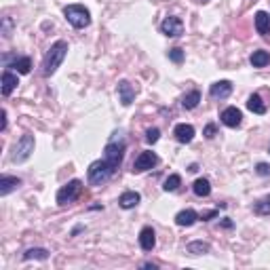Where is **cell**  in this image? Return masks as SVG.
Segmentation results:
<instances>
[{
	"label": "cell",
	"mask_w": 270,
	"mask_h": 270,
	"mask_svg": "<svg viewBox=\"0 0 270 270\" xmlns=\"http://www.w3.org/2000/svg\"><path fill=\"white\" fill-rule=\"evenodd\" d=\"M34 152V135H22L17 144L11 148V163H26Z\"/></svg>",
	"instance_id": "3957f363"
},
{
	"label": "cell",
	"mask_w": 270,
	"mask_h": 270,
	"mask_svg": "<svg viewBox=\"0 0 270 270\" xmlns=\"http://www.w3.org/2000/svg\"><path fill=\"white\" fill-rule=\"evenodd\" d=\"M112 173H114L112 165H110L106 158H102V161H95V163H91V167H89V182H91L93 186H102L112 177Z\"/></svg>",
	"instance_id": "5b68a950"
},
{
	"label": "cell",
	"mask_w": 270,
	"mask_h": 270,
	"mask_svg": "<svg viewBox=\"0 0 270 270\" xmlns=\"http://www.w3.org/2000/svg\"><path fill=\"white\" fill-rule=\"evenodd\" d=\"M198 102H201V93H198V91H190V93H186V95L182 97V106H184L186 110L196 108Z\"/></svg>",
	"instance_id": "cb8c5ba5"
},
{
	"label": "cell",
	"mask_w": 270,
	"mask_h": 270,
	"mask_svg": "<svg viewBox=\"0 0 270 270\" xmlns=\"http://www.w3.org/2000/svg\"><path fill=\"white\" fill-rule=\"evenodd\" d=\"M201 3H207V0H201Z\"/></svg>",
	"instance_id": "d590c367"
},
{
	"label": "cell",
	"mask_w": 270,
	"mask_h": 270,
	"mask_svg": "<svg viewBox=\"0 0 270 270\" xmlns=\"http://www.w3.org/2000/svg\"><path fill=\"white\" fill-rule=\"evenodd\" d=\"M9 68H15L19 74H30V70H32V62H30V57H17Z\"/></svg>",
	"instance_id": "603a6c76"
},
{
	"label": "cell",
	"mask_w": 270,
	"mask_h": 270,
	"mask_svg": "<svg viewBox=\"0 0 270 270\" xmlns=\"http://www.w3.org/2000/svg\"><path fill=\"white\" fill-rule=\"evenodd\" d=\"M255 171H257V175H270V165L268 163H257L255 165Z\"/></svg>",
	"instance_id": "4dcf8cb0"
},
{
	"label": "cell",
	"mask_w": 270,
	"mask_h": 270,
	"mask_svg": "<svg viewBox=\"0 0 270 270\" xmlns=\"http://www.w3.org/2000/svg\"><path fill=\"white\" fill-rule=\"evenodd\" d=\"M83 192V182L81 179H72V182H68L66 186L59 188L57 192V203L59 205H68V203H74L78 196Z\"/></svg>",
	"instance_id": "8992f818"
},
{
	"label": "cell",
	"mask_w": 270,
	"mask_h": 270,
	"mask_svg": "<svg viewBox=\"0 0 270 270\" xmlns=\"http://www.w3.org/2000/svg\"><path fill=\"white\" fill-rule=\"evenodd\" d=\"M230 93H232V83L230 81H217L209 87V95L213 99H226Z\"/></svg>",
	"instance_id": "30bf717a"
},
{
	"label": "cell",
	"mask_w": 270,
	"mask_h": 270,
	"mask_svg": "<svg viewBox=\"0 0 270 270\" xmlns=\"http://www.w3.org/2000/svg\"><path fill=\"white\" fill-rule=\"evenodd\" d=\"M11 28H13L11 17H5V19H3V36H5V38L11 36Z\"/></svg>",
	"instance_id": "f546056e"
},
{
	"label": "cell",
	"mask_w": 270,
	"mask_h": 270,
	"mask_svg": "<svg viewBox=\"0 0 270 270\" xmlns=\"http://www.w3.org/2000/svg\"><path fill=\"white\" fill-rule=\"evenodd\" d=\"M158 137H161V131H158L156 127H152V129H148V131H146V142L148 144H156Z\"/></svg>",
	"instance_id": "83f0119b"
},
{
	"label": "cell",
	"mask_w": 270,
	"mask_h": 270,
	"mask_svg": "<svg viewBox=\"0 0 270 270\" xmlns=\"http://www.w3.org/2000/svg\"><path fill=\"white\" fill-rule=\"evenodd\" d=\"M125 150H127V144H125V137H123V131H116L114 137L108 142L106 150H104V158L112 165V169L116 171L118 167L123 163V156H125Z\"/></svg>",
	"instance_id": "7a4b0ae2"
},
{
	"label": "cell",
	"mask_w": 270,
	"mask_h": 270,
	"mask_svg": "<svg viewBox=\"0 0 270 270\" xmlns=\"http://www.w3.org/2000/svg\"><path fill=\"white\" fill-rule=\"evenodd\" d=\"M118 97H121V104L123 106H131L133 99H135V89L129 81H121L118 83Z\"/></svg>",
	"instance_id": "7c38bea8"
},
{
	"label": "cell",
	"mask_w": 270,
	"mask_h": 270,
	"mask_svg": "<svg viewBox=\"0 0 270 270\" xmlns=\"http://www.w3.org/2000/svg\"><path fill=\"white\" fill-rule=\"evenodd\" d=\"M173 135H175V139H177L179 144H190L194 139V127L192 125H186V123L175 125Z\"/></svg>",
	"instance_id": "8fae6325"
},
{
	"label": "cell",
	"mask_w": 270,
	"mask_h": 270,
	"mask_svg": "<svg viewBox=\"0 0 270 270\" xmlns=\"http://www.w3.org/2000/svg\"><path fill=\"white\" fill-rule=\"evenodd\" d=\"M249 62H251L253 68H264L270 64V53L268 51H253L251 57H249Z\"/></svg>",
	"instance_id": "44dd1931"
},
{
	"label": "cell",
	"mask_w": 270,
	"mask_h": 270,
	"mask_svg": "<svg viewBox=\"0 0 270 270\" xmlns=\"http://www.w3.org/2000/svg\"><path fill=\"white\" fill-rule=\"evenodd\" d=\"M0 131H7V110H3V125H0Z\"/></svg>",
	"instance_id": "836d02e7"
},
{
	"label": "cell",
	"mask_w": 270,
	"mask_h": 270,
	"mask_svg": "<svg viewBox=\"0 0 270 270\" xmlns=\"http://www.w3.org/2000/svg\"><path fill=\"white\" fill-rule=\"evenodd\" d=\"M64 15H66L68 22L78 30H83L91 24V13H89V9H85L83 5H68L64 9Z\"/></svg>",
	"instance_id": "277c9868"
},
{
	"label": "cell",
	"mask_w": 270,
	"mask_h": 270,
	"mask_svg": "<svg viewBox=\"0 0 270 270\" xmlns=\"http://www.w3.org/2000/svg\"><path fill=\"white\" fill-rule=\"evenodd\" d=\"M139 245H142L144 251H152L154 245H156V234H154V230L146 226L142 228V232H139Z\"/></svg>",
	"instance_id": "4fadbf2b"
},
{
	"label": "cell",
	"mask_w": 270,
	"mask_h": 270,
	"mask_svg": "<svg viewBox=\"0 0 270 270\" xmlns=\"http://www.w3.org/2000/svg\"><path fill=\"white\" fill-rule=\"evenodd\" d=\"M161 32H163L165 36H171V38L182 36V32H184V24H182V19L175 17V15L165 17V22L161 24Z\"/></svg>",
	"instance_id": "52a82bcc"
},
{
	"label": "cell",
	"mask_w": 270,
	"mask_h": 270,
	"mask_svg": "<svg viewBox=\"0 0 270 270\" xmlns=\"http://www.w3.org/2000/svg\"><path fill=\"white\" fill-rule=\"evenodd\" d=\"M188 253L190 255H205L211 251V247H209V243H203V241H192V243H188Z\"/></svg>",
	"instance_id": "7402d4cb"
},
{
	"label": "cell",
	"mask_w": 270,
	"mask_h": 270,
	"mask_svg": "<svg viewBox=\"0 0 270 270\" xmlns=\"http://www.w3.org/2000/svg\"><path fill=\"white\" fill-rule=\"evenodd\" d=\"M222 226H224V228H232V222H230V219L226 217V219H222Z\"/></svg>",
	"instance_id": "e575fe53"
},
{
	"label": "cell",
	"mask_w": 270,
	"mask_h": 270,
	"mask_svg": "<svg viewBox=\"0 0 270 270\" xmlns=\"http://www.w3.org/2000/svg\"><path fill=\"white\" fill-rule=\"evenodd\" d=\"M22 186V179L19 177H13V175H3L0 177V194L7 196L9 192H13L15 188Z\"/></svg>",
	"instance_id": "5bb4252c"
},
{
	"label": "cell",
	"mask_w": 270,
	"mask_h": 270,
	"mask_svg": "<svg viewBox=\"0 0 270 270\" xmlns=\"http://www.w3.org/2000/svg\"><path fill=\"white\" fill-rule=\"evenodd\" d=\"M179 184H182V177H179L177 173H173V175H169L167 179H165V190H167V192H175V190L179 188Z\"/></svg>",
	"instance_id": "4316f807"
},
{
	"label": "cell",
	"mask_w": 270,
	"mask_h": 270,
	"mask_svg": "<svg viewBox=\"0 0 270 270\" xmlns=\"http://www.w3.org/2000/svg\"><path fill=\"white\" fill-rule=\"evenodd\" d=\"M253 211L257 215H270V196H264L253 205Z\"/></svg>",
	"instance_id": "484cf974"
},
{
	"label": "cell",
	"mask_w": 270,
	"mask_h": 270,
	"mask_svg": "<svg viewBox=\"0 0 270 270\" xmlns=\"http://www.w3.org/2000/svg\"><path fill=\"white\" fill-rule=\"evenodd\" d=\"M192 190H194L196 196H209V194H211V184H209V179L198 177L196 182L192 184Z\"/></svg>",
	"instance_id": "ffe728a7"
},
{
	"label": "cell",
	"mask_w": 270,
	"mask_h": 270,
	"mask_svg": "<svg viewBox=\"0 0 270 270\" xmlns=\"http://www.w3.org/2000/svg\"><path fill=\"white\" fill-rule=\"evenodd\" d=\"M169 59H171V62H175V64H182L184 62V51L182 49H171V51H169Z\"/></svg>",
	"instance_id": "f1b7e54d"
},
{
	"label": "cell",
	"mask_w": 270,
	"mask_h": 270,
	"mask_svg": "<svg viewBox=\"0 0 270 270\" xmlns=\"http://www.w3.org/2000/svg\"><path fill=\"white\" fill-rule=\"evenodd\" d=\"M255 30L262 36H268L270 34V15L264 13V11H257L255 13Z\"/></svg>",
	"instance_id": "ac0fdd59"
},
{
	"label": "cell",
	"mask_w": 270,
	"mask_h": 270,
	"mask_svg": "<svg viewBox=\"0 0 270 270\" xmlns=\"http://www.w3.org/2000/svg\"><path fill=\"white\" fill-rule=\"evenodd\" d=\"M219 118H222V123H224L226 127H232V129H236L238 125L243 123V114H241V110H238V108H234V106L226 108Z\"/></svg>",
	"instance_id": "9c48e42d"
},
{
	"label": "cell",
	"mask_w": 270,
	"mask_h": 270,
	"mask_svg": "<svg viewBox=\"0 0 270 270\" xmlns=\"http://www.w3.org/2000/svg\"><path fill=\"white\" fill-rule=\"evenodd\" d=\"M47 257H49V251L43 247H32L24 253V259H47Z\"/></svg>",
	"instance_id": "d4e9b609"
},
{
	"label": "cell",
	"mask_w": 270,
	"mask_h": 270,
	"mask_svg": "<svg viewBox=\"0 0 270 270\" xmlns=\"http://www.w3.org/2000/svg\"><path fill=\"white\" fill-rule=\"evenodd\" d=\"M68 55V43L66 41H57L55 45H51V49L47 51L45 59H43V74L45 76H53L57 72V68L62 66V62Z\"/></svg>",
	"instance_id": "6da1fadb"
},
{
	"label": "cell",
	"mask_w": 270,
	"mask_h": 270,
	"mask_svg": "<svg viewBox=\"0 0 270 270\" xmlns=\"http://www.w3.org/2000/svg\"><path fill=\"white\" fill-rule=\"evenodd\" d=\"M0 83H3V95H5V97H7V95H11V93L15 91V87L19 85V81H17V74L9 72V70H7V72L3 74V81H0Z\"/></svg>",
	"instance_id": "e0dca14e"
},
{
	"label": "cell",
	"mask_w": 270,
	"mask_h": 270,
	"mask_svg": "<svg viewBox=\"0 0 270 270\" xmlns=\"http://www.w3.org/2000/svg\"><path fill=\"white\" fill-rule=\"evenodd\" d=\"M139 198H142L139 192H135V190H127V192H123L121 198H118V205H121L123 209H133V207H137Z\"/></svg>",
	"instance_id": "2e32d148"
},
{
	"label": "cell",
	"mask_w": 270,
	"mask_h": 270,
	"mask_svg": "<svg viewBox=\"0 0 270 270\" xmlns=\"http://www.w3.org/2000/svg\"><path fill=\"white\" fill-rule=\"evenodd\" d=\"M217 215V211H205L203 215H201V219H205V222H207V219H211V217H215Z\"/></svg>",
	"instance_id": "d6a6232c"
},
{
	"label": "cell",
	"mask_w": 270,
	"mask_h": 270,
	"mask_svg": "<svg viewBox=\"0 0 270 270\" xmlns=\"http://www.w3.org/2000/svg\"><path fill=\"white\" fill-rule=\"evenodd\" d=\"M158 165V156L154 154V152H142L137 158H135V163H133V171L135 173H144V171H148V169H152V167H156Z\"/></svg>",
	"instance_id": "ba28073f"
},
{
	"label": "cell",
	"mask_w": 270,
	"mask_h": 270,
	"mask_svg": "<svg viewBox=\"0 0 270 270\" xmlns=\"http://www.w3.org/2000/svg\"><path fill=\"white\" fill-rule=\"evenodd\" d=\"M215 133H217V129H215V125H213V123H209V125L205 127V131H203V135H205L207 139H211V137H215Z\"/></svg>",
	"instance_id": "1f68e13d"
},
{
	"label": "cell",
	"mask_w": 270,
	"mask_h": 270,
	"mask_svg": "<svg viewBox=\"0 0 270 270\" xmlns=\"http://www.w3.org/2000/svg\"><path fill=\"white\" fill-rule=\"evenodd\" d=\"M247 108L251 110L253 114H264V112H266V104L262 102V97H259L257 93H253L251 97L247 99Z\"/></svg>",
	"instance_id": "d6986e66"
},
{
	"label": "cell",
	"mask_w": 270,
	"mask_h": 270,
	"mask_svg": "<svg viewBox=\"0 0 270 270\" xmlns=\"http://www.w3.org/2000/svg\"><path fill=\"white\" fill-rule=\"evenodd\" d=\"M198 217H201V215H198L194 209H184V211H179L175 215V224L177 226H192Z\"/></svg>",
	"instance_id": "9a60e30c"
}]
</instances>
